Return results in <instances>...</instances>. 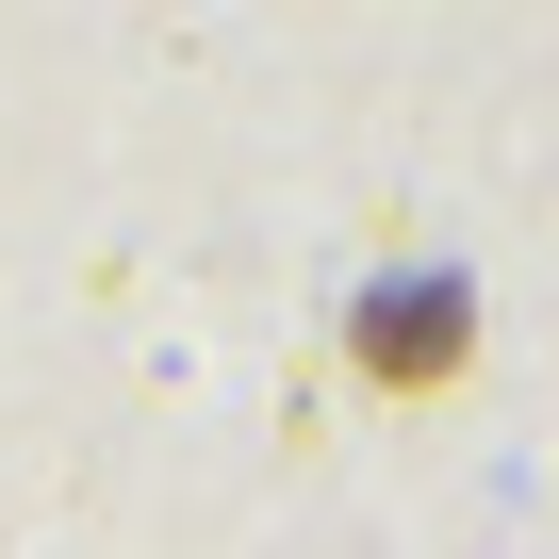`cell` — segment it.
<instances>
[{
	"mask_svg": "<svg viewBox=\"0 0 559 559\" xmlns=\"http://www.w3.org/2000/svg\"><path fill=\"white\" fill-rule=\"evenodd\" d=\"M461 346H477V297H461V280H379V297L346 313V362H362L379 395H428V379H461Z\"/></svg>",
	"mask_w": 559,
	"mask_h": 559,
	"instance_id": "obj_1",
	"label": "cell"
}]
</instances>
